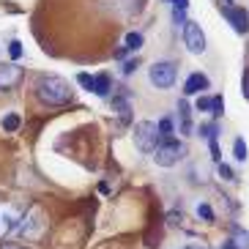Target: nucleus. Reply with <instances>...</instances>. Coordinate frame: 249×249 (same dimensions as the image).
<instances>
[{
  "label": "nucleus",
  "instance_id": "1",
  "mask_svg": "<svg viewBox=\"0 0 249 249\" xmlns=\"http://www.w3.org/2000/svg\"><path fill=\"white\" fill-rule=\"evenodd\" d=\"M36 96L38 102L47 104V107H60V104L71 102V85H69L63 77H55V74H47L36 82Z\"/></svg>",
  "mask_w": 249,
  "mask_h": 249
},
{
  "label": "nucleus",
  "instance_id": "2",
  "mask_svg": "<svg viewBox=\"0 0 249 249\" xmlns=\"http://www.w3.org/2000/svg\"><path fill=\"white\" fill-rule=\"evenodd\" d=\"M148 80H151L154 88L167 90V88H173L176 80H178V66L173 60H156V63H151V69H148Z\"/></svg>",
  "mask_w": 249,
  "mask_h": 249
},
{
  "label": "nucleus",
  "instance_id": "3",
  "mask_svg": "<svg viewBox=\"0 0 249 249\" xmlns=\"http://www.w3.org/2000/svg\"><path fill=\"white\" fill-rule=\"evenodd\" d=\"M183 154H186V145H183L181 140L161 137L159 148L154 151V161L159 164V167H173L178 159H183Z\"/></svg>",
  "mask_w": 249,
  "mask_h": 249
},
{
  "label": "nucleus",
  "instance_id": "4",
  "mask_svg": "<svg viewBox=\"0 0 249 249\" xmlns=\"http://www.w3.org/2000/svg\"><path fill=\"white\" fill-rule=\"evenodd\" d=\"M161 142V134H159V126L151 124V121H140L137 126H134V145L142 151V154H151V151H156Z\"/></svg>",
  "mask_w": 249,
  "mask_h": 249
},
{
  "label": "nucleus",
  "instance_id": "5",
  "mask_svg": "<svg viewBox=\"0 0 249 249\" xmlns=\"http://www.w3.org/2000/svg\"><path fill=\"white\" fill-rule=\"evenodd\" d=\"M11 233L19 235V238H38V235L44 233V213L38 211V208H33L30 213H25L22 219H19V225Z\"/></svg>",
  "mask_w": 249,
  "mask_h": 249
},
{
  "label": "nucleus",
  "instance_id": "6",
  "mask_svg": "<svg viewBox=\"0 0 249 249\" xmlns=\"http://www.w3.org/2000/svg\"><path fill=\"white\" fill-rule=\"evenodd\" d=\"M181 36H183V47H186L192 55H203L205 52V33L197 22H183Z\"/></svg>",
  "mask_w": 249,
  "mask_h": 249
},
{
  "label": "nucleus",
  "instance_id": "7",
  "mask_svg": "<svg viewBox=\"0 0 249 249\" xmlns=\"http://www.w3.org/2000/svg\"><path fill=\"white\" fill-rule=\"evenodd\" d=\"M77 82H80L85 90H90V93L96 96H110V88L112 82L107 74H88V71H80L77 74Z\"/></svg>",
  "mask_w": 249,
  "mask_h": 249
},
{
  "label": "nucleus",
  "instance_id": "8",
  "mask_svg": "<svg viewBox=\"0 0 249 249\" xmlns=\"http://www.w3.org/2000/svg\"><path fill=\"white\" fill-rule=\"evenodd\" d=\"M222 17H225L227 22L233 25V30L238 36L249 33V17H247V8H238L233 3H222Z\"/></svg>",
  "mask_w": 249,
  "mask_h": 249
},
{
  "label": "nucleus",
  "instance_id": "9",
  "mask_svg": "<svg viewBox=\"0 0 249 249\" xmlns=\"http://www.w3.org/2000/svg\"><path fill=\"white\" fill-rule=\"evenodd\" d=\"M19 80H22V69L17 63H0V90L19 85Z\"/></svg>",
  "mask_w": 249,
  "mask_h": 249
},
{
  "label": "nucleus",
  "instance_id": "10",
  "mask_svg": "<svg viewBox=\"0 0 249 249\" xmlns=\"http://www.w3.org/2000/svg\"><path fill=\"white\" fill-rule=\"evenodd\" d=\"M200 90H208V77H205V74H200V71H195L189 77V80H186V85H183V93L186 96H192V93H200Z\"/></svg>",
  "mask_w": 249,
  "mask_h": 249
},
{
  "label": "nucleus",
  "instance_id": "11",
  "mask_svg": "<svg viewBox=\"0 0 249 249\" xmlns=\"http://www.w3.org/2000/svg\"><path fill=\"white\" fill-rule=\"evenodd\" d=\"M197 110L213 112V115L219 118L222 115V96H200L197 99Z\"/></svg>",
  "mask_w": 249,
  "mask_h": 249
},
{
  "label": "nucleus",
  "instance_id": "12",
  "mask_svg": "<svg viewBox=\"0 0 249 249\" xmlns=\"http://www.w3.org/2000/svg\"><path fill=\"white\" fill-rule=\"evenodd\" d=\"M186 8H189V0H173V22L176 25H183Z\"/></svg>",
  "mask_w": 249,
  "mask_h": 249
},
{
  "label": "nucleus",
  "instance_id": "13",
  "mask_svg": "<svg viewBox=\"0 0 249 249\" xmlns=\"http://www.w3.org/2000/svg\"><path fill=\"white\" fill-rule=\"evenodd\" d=\"M19 124H22V121H19V115H17V112H6V115H3V121H0L3 132H17V129H19Z\"/></svg>",
  "mask_w": 249,
  "mask_h": 249
},
{
  "label": "nucleus",
  "instance_id": "14",
  "mask_svg": "<svg viewBox=\"0 0 249 249\" xmlns=\"http://www.w3.org/2000/svg\"><path fill=\"white\" fill-rule=\"evenodd\" d=\"M230 241H233L238 249H249V233L244 230V227H233V238H230Z\"/></svg>",
  "mask_w": 249,
  "mask_h": 249
},
{
  "label": "nucleus",
  "instance_id": "15",
  "mask_svg": "<svg viewBox=\"0 0 249 249\" xmlns=\"http://www.w3.org/2000/svg\"><path fill=\"white\" fill-rule=\"evenodd\" d=\"M142 44H145V38H142V33H134V30H132V33H126V41H124V47H126L129 52L140 50Z\"/></svg>",
  "mask_w": 249,
  "mask_h": 249
},
{
  "label": "nucleus",
  "instance_id": "16",
  "mask_svg": "<svg viewBox=\"0 0 249 249\" xmlns=\"http://www.w3.org/2000/svg\"><path fill=\"white\" fill-rule=\"evenodd\" d=\"M233 156H235L238 161H244V159H247V142H244L241 137H238V140L233 142Z\"/></svg>",
  "mask_w": 249,
  "mask_h": 249
},
{
  "label": "nucleus",
  "instance_id": "17",
  "mask_svg": "<svg viewBox=\"0 0 249 249\" xmlns=\"http://www.w3.org/2000/svg\"><path fill=\"white\" fill-rule=\"evenodd\" d=\"M156 126H159V134H161V137H173V121H170V118H161Z\"/></svg>",
  "mask_w": 249,
  "mask_h": 249
},
{
  "label": "nucleus",
  "instance_id": "18",
  "mask_svg": "<svg viewBox=\"0 0 249 249\" xmlns=\"http://www.w3.org/2000/svg\"><path fill=\"white\" fill-rule=\"evenodd\" d=\"M197 216H200V219H208V222H211V219H213L211 205H208V203H197Z\"/></svg>",
  "mask_w": 249,
  "mask_h": 249
},
{
  "label": "nucleus",
  "instance_id": "19",
  "mask_svg": "<svg viewBox=\"0 0 249 249\" xmlns=\"http://www.w3.org/2000/svg\"><path fill=\"white\" fill-rule=\"evenodd\" d=\"M8 58H11V60L22 58V44H19V41H11V44H8Z\"/></svg>",
  "mask_w": 249,
  "mask_h": 249
},
{
  "label": "nucleus",
  "instance_id": "20",
  "mask_svg": "<svg viewBox=\"0 0 249 249\" xmlns=\"http://www.w3.org/2000/svg\"><path fill=\"white\" fill-rule=\"evenodd\" d=\"M208 148H211V159L219 164L222 161V156H219V145H216V140H208Z\"/></svg>",
  "mask_w": 249,
  "mask_h": 249
},
{
  "label": "nucleus",
  "instance_id": "21",
  "mask_svg": "<svg viewBox=\"0 0 249 249\" xmlns=\"http://www.w3.org/2000/svg\"><path fill=\"white\" fill-rule=\"evenodd\" d=\"M200 134H203L205 140H213V137H216V126H213V124L203 126V129H200Z\"/></svg>",
  "mask_w": 249,
  "mask_h": 249
},
{
  "label": "nucleus",
  "instance_id": "22",
  "mask_svg": "<svg viewBox=\"0 0 249 249\" xmlns=\"http://www.w3.org/2000/svg\"><path fill=\"white\" fill-rule=\"evenodd\" d=\"M219 176L225 178V181H230V178H233V170H230V167H225V164H219Z\"/></svg>",
  "mask_w": 249,
  "mask_h": 249
},
{
  "label": "nucleus",
  "instance_id": "23",
  "mask_svg": "<svg viewBox=\"0 0 249 249\" xmlns=\"http://www.w3.org/2000/svg\"><path fill=\"white\" fill-rule=\"evenodd\" d=\"M0 249H28V247H22V244H11V241H6V244H0Z\"/></svg>",
  "mask_w": 249,
  "mask_h": 249
},
{
  "label": "nucleus",
  "instance_id": "24",
  "mask_svg": "<svg viewBox=\"0 0 249 249\" xmlns=\"http://www.w3.org/2000/svg\"><path fill=\"white\" fill-rule=\"evenodd\" d=\"M241 88H244V96L249 99V71L244 74V82H241Z\"/></svg>",
  "mask_w": 249,
  "mask_h": 249
},
{
  "label": "nucleus",
  "instance_id": "25",
  "mask_svg": "<svg viewBox=\"0 0 249 249\" xmlns=\"http://www.w3.org/2000/svg\"><path fill=\"white\" fill-rule=\"evenodd\" d=\"M115 58L118 60H126V58H129V50H126V47H121V50L115 52Z\"/></svg>",
  "mask_w": 249,
  "mask_h": 249
},
{
  "label": "nucleus",
  "instance_id": "26",
  "mask_svg": "<svg viewBox=\"0 0 249 249\" xmlns=\"http://www.w3.org/2000/svg\"><path fill=\"white\" fill-rule=\"evenodd\" d=\"M134 69H137V60H129V63H126V74H132Z\"/></svg>",
  "mask_w": 249,
  "mask_h": 249
},
{
  "label": "nucleus",
  "instance_id": "27",
  "mask_svg": "<svg viewBox=\"0 0 249 249\" xmlns=\"http://www.w3.org/2000/svg\"><path fill=\"white\" fill-rule=\"evenodd\" d=\"M222 249H238V247H235L233 241H225V244H222Z\"/></svg>",
  "mask_w": 249,
  "mask_h": 249
},
{
  "label": "nucleus",
  "instance_id": "28",
  "mask_svg": "<svg viewBox=\"0 0 249 249\" xmlns=\"http://www.w3.org/2000/svg\"><path fill=\"white\" fill-rule=\"evenodd\" d=\"M164 3H173V0H164Z\"/></svg>",
  "mask_w": 249,
  "mask_h": 249
},
{
  "label": "nucleus",
  "instance_id": "29",
  "mask_svg": "<svg viewBox=\"0 0 249 249\" xmlns=\"http://www.w3.org/2000/svg\"><path fill=\"white\" fill-rule=\"evenodd\" d=\"M186 249H195V247H186Z\"/></svg>",
  "mask_w": 249,
  "mask_h": 249
},
{
  "label": "nucleus",
  "instance_id": "30",
  "mask_svg": "<svg viewBox=\"0 0 249 249\" xmlns=\"http://www.w3.org/2000/svg\"><path fill=\"white\" fill-rule=\"evenodd\" d=\"M225 3H227V0H225Z\"/></svg>",
  "mask_w": 249,
  "mask_h": 249
}]
</instances>
